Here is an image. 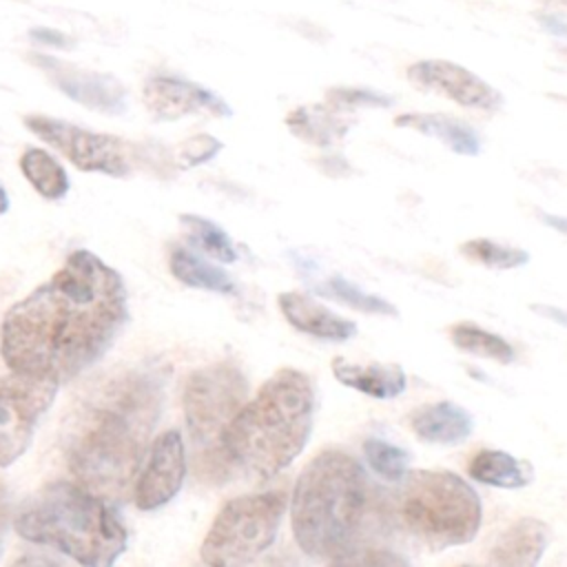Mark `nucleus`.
<instances>
[{
    "label": "nucleus",
    "instance_id": "f257e3e1",
    "mask_svg": "<svg viewBox=\"0 0 567 567\" xmlns=\"http://www.w3.org/2000/svg\"><path fill=\"white\" fill-rule=\"evenodd\" d=\"M128 319L122 275L91 250H73L0 326V354L11 372L66 383L95 365Z\"/></svg>",
    "mask_w": 567,
    "mask_h": 567
},
{
    "label": "nucleus",
    "instance_id": "f03ea898",
    "mask_svg": "<svg viewBox=\"0 0 567 567\" xmlns=\"http://www.w3.org/2000/svg\"><path fill=\"white\" fill-rule=\"evenodd\" d=\"M164 374L135 368L93 388L66 430V465L75 481L106 501L133 487L162 412Z\"/></svg>",
    "mask_w": 567,
    "mask_h": 567
},
{
    "label": "nucleus",
    "instance_id": "7ed1b4c3",
    "mask_svg": "<svg viewBox=\"0 0 567 567\" xmlns=\"http://www.w3.org/2000/svg\"><path fill=\"white\" fill-rule=\"evenodd\" d=\"M383 516L361 463L323 450L299 474L290 494V527L299 549L321 563L346 565L370 549V532Z\"/></svg>",
    "mask_w": 567,
    "mask_h": 567
},
{
    "label": "nucleus",
    "instance_id": "20e7f679",
    "mask_svg": "<svg viewBox=\"0 0 567 567\" xmlns=\"http://www.w3.org/2000/svg\"><path fill=\"white\" fill-rule=\"evenodd\" d=\"M312 379L297 368L277 370L221 432V461L259 481L277 476L306 447L315 421Z\"/></svg>",
    "mask_w": 567,
    "mask_h": 567
},
{
    "label": "nucleus",
    "instance_id": "39448f33",
    "mask_svg": "<svg viewBox=\"0 0 567 567\" xmlns=\"http://www.w3.org/2000/svg\"><path fill=\"white\" fill-rule=\"evenodd\" d=\"M20 538L51 547L86 567H109L126 549L128 534L106 498L78 481H51L16 512Z\"/></svg>",
    "mask_w": 567,
    "mask_h": 567
},
{
    "label": "nucleus",
    "instance_id": "423d86ee",
    "mask_svg": "<svg viewBox=\"0 0 567 567\" xmlns=\"http://www.w3.org/2000/svg\"><path fill=\"white\" fill-rule=\"evenodd\" d=\"M401 527L430 551L467 545L478 534L483 505L476 489L447 470H408L396 498Z\"/></svg>",
    "mask_w": 567,
    "mask_h": 567
},
{
    "label": "nucleus",
    "instance_id": "0eeeda50",
    "mask_svg": "<svg viewBox=\"0 0 567 567\" xmlns=\"http://www.w3.org/2000/svg\"><path fill=\"white\" fill-rule=\"evenodd\" d=\"M286 507L288 496L281 489L230 498L202 543V560L224 567L252 563L275 543Z\"/></svg>",
    "mask_w": 567,
    "mask_h": 567
},
{
    "label": "nucleus",
    "instance_id": "6e6552de",
    "mask_svg": "<svg viewBox=\"0 0 567 567\" xmlns=\"http://www.w3.org/2000/svg\"><path fill=\"white\" fill-rule=\"evenodd\" d=\"M248 379L230 359L195 370L184 385V419L190 439L219 447L221 432L248 399Z\"/></svg>",
    "mask_w": 567,
    "mask_h": 567
},
{
    "label": "nucleus",
    "instance_id": "1a4fd4ad",
    "mask_svg": "<svg viewBox=\"0 0 567 567\" xmlns=\"http://www.w3.org/2000/svg\"><path fill=\"white\" fill-rule=\"evenodd\" d=\"M24 126L84 173L126 177L133 171L135 146L115 135L95 133L49 115H27Z\"/></svg>",
    "mask_w": 567,
    "mask_h": 567
},
{
    "label": "nucleus",
    "instance_id": "9d476101",
    "mask_svg": "<svg viewBox=\"0 0 567 567\" xmlns=\"http://www.w3.org/2000/svg\"><path fill=\"white\" fill-rule=\"evenodd\" d=\"M58 388L53 381L20 372L0 377V467H9L27 452Z\"/></svg>",
    "mask_w": 567,
    "mask_h": 567
},
{
    "label": "nucleus",
    "instance_id": "9b49d317",
    "mask_svg": "<svg viewBox=\"0 0 567 567\" xmlns=\"http://www.w3.org/2000/svg\"><path fill=\"white\" fill-rule=\"evenodd\" d=\"M186 478V447L182 432H162L146 450L133 481V501L142 512H153L171 503Z\"/></svg>",
    "mask_w": 567,
    "mask_h": 567
},
{
    "label": "nucleus",
    "instance_id": "f8f14e48",
    "mask_svg": "<svg viewBox=\"0 0 567 567\" xmlns=\"http://www.w3.org/2000/svg\"><path fill=\"white\" fill-rule=\"evenodd\" d=\"M31 62L51 80V84L82 106L109 115H120L126 111V89L115 75L78 69L44 53H33Z\"/></svg>",
    "mask_w": 567,
    "mask_h": 567
},
{
    "label": "nucleus",
    "instance_id": "ddd939ff",
    "mask_svg": "<svg viewBox=\"0 0 567 567\" xmlns=\"http://www.w3.org/2000/svg\"><path fill=\"white\" fill-rule=\"evenodd\" d=\"M408 80L421 91L445 95L467 109L498 111L503 106V95L492 84L450 60H419L408 69Z\"/></svg>",
    "mask_w": 567,
    "mask_h": 567
},
{
    "label": "nucleus",
    "instance_id": "4468645a",
    "mask_svg": "<svg viewBox=\"0 0 567 567\" xmlns=\"http://www.w3.org/2000/svg\"><path fill=\"white\" fill-rule=\"evenodd\" d=\"M144 104L153 117L171 122L186 115H213L230 117L233 109L224 97L208 91L202 84H195L175 75H153L144 82Z\"/></svg>",
    "mask_w": 567,
    "mask_h": 567
},
{
    "label": "nucleus",
    "instance_id": "2eb2a0df",
    "mask_svg": "<svg viewBox=\"0 0 567 567\" xmlns=\"http://www.w3.org/2000/svg\"><path fill=\"white\" fill-rule=\"evenodd\" d=\"M279 310L286 317V321L315 339L323 341H348L350 337L357 334V323L339 317L317 299H312L306 292L299 290H286L277 297Z\"/></svg>",
    "mask_w": 567,
    "mask_h": 567
},
{
    "label": "nucleus",
    "instance_id": "dca6fc26",
    "mask_svg": "<svg viewBox=\"0 0 567 567\" xmlns=\"http://www.w3.org/2000/svg\"><path fill=\"white\" fill-rule=\"evenodd\" d=\"M549 543L547 523L523 516L512 523L489 549L487 563L498 567H534L543 558Z\"/></svg>",
    "mask_w": 567,
    "mask_h": 567
},
{
    "label": "nucleus",
    "instance_id": "f3484780",
    "mask_svg": "<svg viewBox=\"0 0 567 567\" xmlns=\"http://www.w3.org/2000/svg\"><path fill=\"white\" fill-rule=\"evenodd\" d=\"M410 427L414 436L425 443L456 445L472 434L474 419L465 408L452 401H436L416 408L410 414Z\"/></svg>",
    "mask_w": 567,
    "mask_h": 567
},
{
    "label": "nucleus",
    "instance_id": "a211bd4d",
    "mask_svg": "<svg viewBox=\"0 0 567 567\" xmlns=\"http://www.w3.org/2000/svg\"><path fill=\"white\" fill-rule=\"evenodd\" d=\"M332 374L341 385L352 388L372 399H394L408 385V377L399 363L361 365L337 357L332 359Z\"/></svg>",
    "mask_w": 567,
    "mask_h": 567
},
{
    "label": "nucleus",
    "instance_id": "6ab92c4d",
    "mask_svg": "<svg viewBox=\"0 0 567 567\" xmlns=\"http://www.w3.org/2000/svg\"><path fill=\"white\" fill-rule=\"evenodd\" d=\"M394 126L412 128L427 137H434L458 155L474 157L481 153L478 133L467 122L445 113H401L394 117Z\"/></svg>",
    "mask_w": 567,
    "mask_h": 567
},
{
    "label": "nucleus",
    "instance_id": "aec40b11",
    "mask_svg": "<svg viewBox=\"0 0 567 567\" xmlns=\"http://www.w3.org/2000/svg\"><path fill=\"white\" fill-rule=\"evenodd\" d=\"M288 131L315 146H332L343 140V135L350 128V120L339 117V111L332 106H297L286 115Z\"/></svg>",
    "mask_w": 567,
    "mask_h": 567
},
{
    "label": "nucleus",
    "instance_id": "412c9836",
    "mask_svg": "<svg viewBox=\"0 0 567 567\" xmlns=\"http://www.w3.org/2000/svg\"><path fill=\"white\" fill-rule=\"evenodd\" d=\"M467 474L489 487L518 489L534 481V470L525 461L503 450H481L472 456Z\"/></svg>",
    "mask_w": 567,
    "mask_h": 567
},
{
    "label": "nucleus",
    "instance_id": "4be33fe9",
    "mask_svg": "<svg viewBox=\"0 0 567 567\" xmlns=\"http://www.w3.org/2000/svg\"><path fill=\"white\" fill-rule=\"evenodd\" d=\"M168 268H171L173 277L188 288L208 290V292H217V295L235 292V281L230 279V275L224 268L213 266L210 261H206L204 257H199L197 252H193L184 246H175L171 250Z\"/></svg>",
    "mask_w": 567,
    "mask_h": 567
},
{
    "label": "nucleus",
    "instance_id": "5701e85b",
    "mask_svg": "<svg viewBox=\"0 0 567 567\" xmlns=\"http://www.w3.org/2000/svg\"><path fill=\"white\" fill-rule=\"evenodd\" d=\"M20 171L44 199H62L71 188L64 166L44 148H27L20 155Z\"/></svg>",
    "mask_w": 567,
    "mask_h": 567
},
{
    "label": "nucleus",
    "instance_id": "b1692460",
    "mask_svg": "<svg viewBox=\"0 0 567 567\" xmlns=\"http://www.w3.org/2000/svg\"><path fill=\"white\" fill-rule=\"evenodd\" d=\"M450 339L452 343L463 350L470 352L474 357H483L489 361H498V363H512L516 359V352L512 348V343L507 339H503L501 334H494L476 323L470 321H458L454 326H450Z\"/></svg>",
    "mask_w": 567,
    "mask_h": 567
},
{
    "label": "nucleus",
    "instance_id": "393cba45",
    "mask_svg": "<svg viewBox=\"0 0 567 567\" xmlns=\"http://www.w3.org/2000/svg\"><path fill=\"white\" fill-rule=\"evenodd\" d=\"M179 224L184 226L190 244L197 246L199 250H204L208 257H213V259H217L221 264L237 261V248H235L233 239L215 221H210V219H206L202 215L186 213V215L179 217Z\"/></svg>",
    "mask_w": 567,
    "mask_h": 567
},
{
    "label": "nucleus",
    "instance_id": "a878e982",
    "mask_svg": "<svg viewBox=\"0 0 567 567\" xmlns=\"http://www.w3.org/2000/svg\"><path fill=\"white\" fill-rule=\"evenodd\" d=\"M319 295H326L330 299L341 301L348 308H354L359 312L365 315H383V317H399V308L394 303H390L388 299L379 297V295H370L365 290H361L359 286L350 284L348 279H343L341 275H332L326 281H321L315 288Z\"/></svg>",
    "mask_w": 567,
    "mask_h": 567
},
{
    "label": "nucleus",
    "instance_id": "bb28decb",
    "mask_svg": "<svg viewBox=\"0 0 567 567\" xmlns=\"http://www.w3.org/2000/svg\"><path fill=\"white\" fill-rule=\"evenodd\" d=\"M461 252L472 259L478 261L487 268H498V270H509V268H518L525 266L529 261V252L516 246H505L485 237H476V239H467L461 244Z\"/></svg>",
    "mask_w": 567,
    "mask_h": 567
},
{
    "label": "nucleus",
    "instance_id": "cd10ccee",
    "mask_svg": "<svg viewBox=\"0 0 567 567\" xmlns=\"http://www.w3.org/2000/svg\"><path fill=\"white\" fill-rule=\"evenodd\" d=\"M363 456L374 474H379L381 478L392 481V483H399L405 476L408 465H410L408 450H403L394 443H388L383 439H374V436L365 439Z\"/></svg>",
    "mask_w": 567,
    "mask_h": 567
},
{
    "label": "nucleus",
    "instance_id": "c85d7f7f",
    "mask_svg": "<svg viewBox=\"0 0 567 567\" xmlns=\"http://www.w3.org/2000/svg\"><path fill=\"white\" fill-rule=\"evenodd\" d=\"M328 106L337 111H350V109H361V106H374V109H385L392 104V97L372 89H352V86H334L328 89L326 93Z\"/></svg>",
    "mask_w": 567,
    "mask_h": 567
},
{
    "label": "nucleus",
    "instance_id": "c756f323",
    "mask_svg": "<svg viewBox=\"0 0 567 567\" xmlns=\"http://www.w3.org/2000/svg\"><path fill=\"white\" fill-rule=\"evenodd\" d=\"M224 148V144L208 135V133H199L195 137H188L179 148H177V164L182 168H193L199 164L210 162L219 151Z\"/></svg>",
    "mask_w": 567,
    "mask_h": 567
},
{
    "label": "nucleus",
    "instance_id": "7c9ffc66",
    "mask_svg": "<svg viewBox=\"0 0 567 567\" xmlns=\"http://www.w3.org/2000/svg\"><path fill=\"white\" fill-rule=\"evenodd\" d=\"M31 40L38 42V44H47V47H55V49H69L71 47V40L55 31V29H44V27H38V29H31Z\"/></svg>",
    "mask_w": 567,
    "mask_h": 567
},
{
    "label": "nucleus",
    "instance_id": "2f4dec72",
    "mask_svg": "<svg viewBox=\"0 0 567 567\" xmlns=\"http://www.w3.org/2000/svg\"><path fill=\"white\" fill-rule=\"evenodd\" d=\"M7 529H9V494H7V487L0 483V554H2Z\"/></svg>",
    "mask_w": 567,
    "mask_h": 567
},
{
    "label": "nucleus",
    "instance_id": "473e14b6",
    "mask_svg": "<svg viewBox=\"0 0 567 567\" xmlns=\"http://www.w3.org/2000/svg\"><path fill=\"white\" fill-rule=\"evenodd\" d=\"M534 310H536V312H545V315H556V321H558L560 326H565V321H563V319H565V312H563V310H556V308H545V306H536Z\"/></svg>",
    "mask_w": 567,
    "mask_h": 567
},
{
    "label": "nucleus",
    "instance_id": "72a5a7b5",
    "mask_svg": "<svg viewBox=\"0 0 567 567\" xmlns=\"http://www.w3.org/2000/svg\"><path fill=\"white\" fill-rule=\"evenodd\" d=\"M9 210V195L7 190L0 186V215H4Z\"/></svg>",
    "mask_w": 567,
    "mask_h": 567
}]
</instances>
